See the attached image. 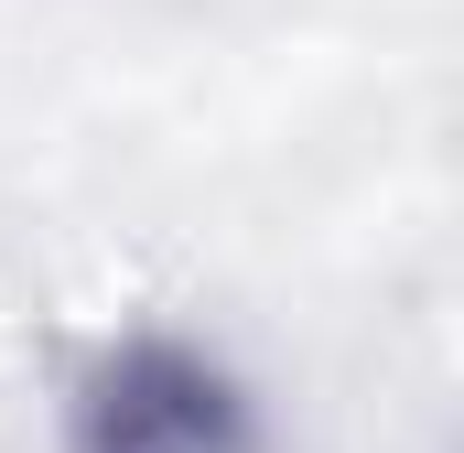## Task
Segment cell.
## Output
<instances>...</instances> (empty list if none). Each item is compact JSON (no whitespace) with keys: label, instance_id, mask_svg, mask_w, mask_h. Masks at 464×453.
<instances>
[{"label":"cell","instance_id":"6da1fadb","mask_svg":"<svg viewBox=\"0 0 464 453\" xmlns=\"http://www.w3.org/2000/svg\"><path fill=\"white\" fill-rule=\"evenodd\" d=\"M54 453H281L259 400L184 335H119L65 389Z\"/></svg>","mask_w":464,"mask_h":453}]
</instances>
